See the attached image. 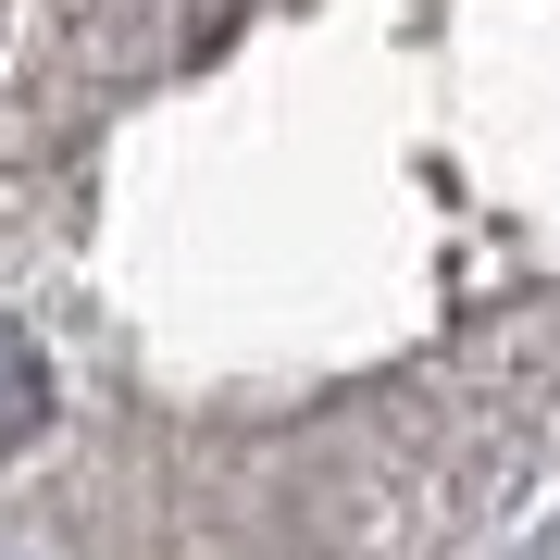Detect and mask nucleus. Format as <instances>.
Segmentation results:
<instances>
[{
  "label": "nucleus",
  "mask_w": 560,
  "mask_h": 560,
  "mask_svg": "<svg viewBox=\"0 0 560 560\" xmlns=\"http://www.w3.org/2000/svg\"><path fill=\"white\" fill-rule=\"evenodd\" d=\"M38 436H50V361H38V337H25L13 312H0V460L38 448Z\"/></svg>",
  "instance_id": "1"
}]
</instances>
